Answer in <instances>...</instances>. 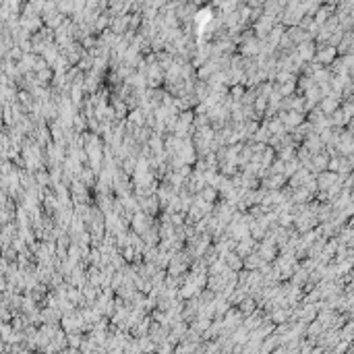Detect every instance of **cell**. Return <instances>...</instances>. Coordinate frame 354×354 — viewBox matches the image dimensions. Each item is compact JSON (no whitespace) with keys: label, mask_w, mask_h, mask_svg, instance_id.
Instances as JSON below:
<instances>
[{"label":"cell","mask_w":354,"mask_h":354,"mask_svg":"<svg viewBox=\"0 0 354 354\" xmlns=\"http://www.w3.org/2000/svg\"><path fill=\"white\" fill-rule=\"evenodd\" d=\"M335 106H338V102H335V97H325L323 99V104H321V108H323V112H331V110H335Z\"/></svg>","instance_id":"obj_1"},{"label":"cell","mask_w":354,"mask_h":354,"mask_svg":"<svg viewBox=\"0 0 354 354\" xmlns=\"http://www.w3.org/2000/svg\"><path fill=\"white\" fill-rule=\"evenodd\" d=\"M298 50H300V58H311L313 56V46L311 44H302Z\"/></svg>","instance_id":"obj_2"},{"label":"cell","mask_w":354,"mask_h":354,"mask_svg":"<svg viewBox=\"0 0 354 354\" xmlns=\"http://www.w3.org/2000/svg\"><path fill=\"white\" fill-rule=\"evenodd\" d=\"M333 48H325L323 52H319V60H323V62H331V58H333Z\"/></svg>","instance_id":"obj_3"}]
</instances>
